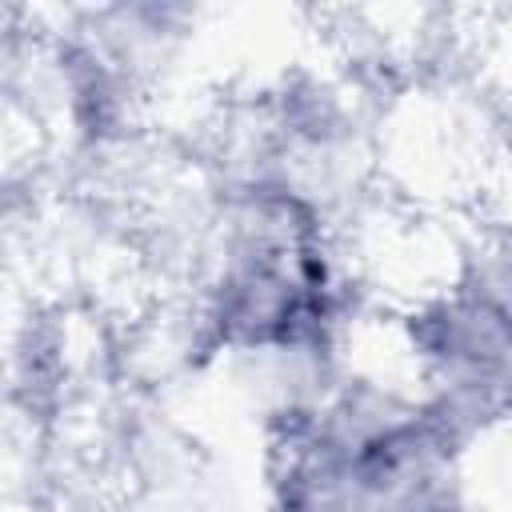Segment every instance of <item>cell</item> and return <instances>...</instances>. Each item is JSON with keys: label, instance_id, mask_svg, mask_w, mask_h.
Here are the masks:
<instances>
[{"label": "cell", "instance_id": "obj_2", "mask_svg": "<svg viewBox=\"0 0 512 512\" xmlns=\"http://www.w3.org/2000/svg\"><path fill=\"white\" fill-rule=\"evenodd\" d=\"M420 356L432 372L440 416L460 424L512 412V312L496 300H448L424 316Z\"/></svg>", "mask_w": 512, "mask_h": 512}, {"label": "cell", "instance_id": "obj_1", "mask_svg": "<svg viewBox=\"0 0 512 512\" xmlns=\"http://www.w3.org/2000/svg\"><path fill=\"white\" fill-rule=\"evenodd\" d=\"M436 408L336 404L304 416L280 444L284 512H440L448 440Z\"/></svg>", "mask_w": 512, "mask_h": 512}]
</instances>
